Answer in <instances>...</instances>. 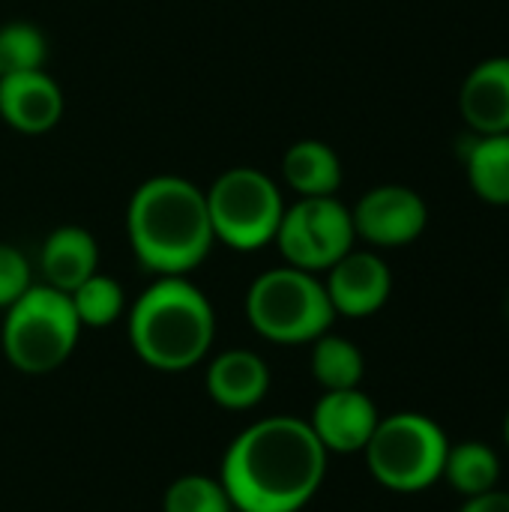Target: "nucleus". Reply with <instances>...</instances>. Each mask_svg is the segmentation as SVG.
Instances as JSON below:
<instances>
[{"label":"nucleus","instance_id":"obj_11","mask_svg":"<svg viewBox=\"0 0 509 512\" xmlns=\"http://www.w3.org/2000/svg\"><path fill=\"white\" fill-rule=\"evenodd\" d=\"M381 414L378 405L360 390H324V396L312 408V432L324 444L327 453H363L372 432L378 429Z\"/></svg>","mask_w":509,"mask_h":512},{"label":"nucleus","instance_id":"obj_20","mask_svg":"<svg viewBox=\"0 0 509 512\" xmlns=\"http://www.w3.org/2000/svg\"><path fill=\"white\" fill-rule=\"evenodd\" d=\"M72 309L81 321V327H111L120 321V315L126 312V291L114 276L105 273H93L90 279H84L72 294Z\"/></svg>","mask_w":509,"mask_h":512},{"label":"nucleus","instance_id":"obj_19","mask_svg":"<svg viewBox=\"0 0 509 512\" xmlns=\"http://www.w3.org/2000/svg\"><path fill=\"white\" fill-rule=\"evenodd\" d=\"M312 375L324 390H351L360 387L366 375L363 351L336 333H324L312 342Z\"/></svg>","mask_w":509,"mask_h":512},{"label":"nucleus","instance_id":"obj_26","mask_svg":"<svg viewBox=\"0 0 509 512\" xmlns=\"http://www.w3.org/2000/svg\"><path fill=\"white\" fill-rule=\"evenodd\" d=\"M507 318H509V297H507Z\"/></svg>","mask_w":509,"mask_h":512},{"label":"nucleus","instance_id":"obj_5","mask_svg":"<svg viewBox=\"0 0 509 512\" xmlns=\"http://www.w3.org/2000/svg\"><path fill=\"white\" fill-rule=\"evenodd\" d=\"M81 330L69 294L42 282L30 285V291L6 309L0 342L18 372L48 375L72 357Z\"/></svg>","mask_w":509,"mask_h":512},{"label":"nucleus","instance_id":"obj_13","mask_svg":"<svg viewBox=\"0 0 509 512\" xmlns=\"http://www.w3.org/2000/svg\"><path fill=\"white\" fill-rule=\"evenodd\" d=\"M459 111L474 135L509 132V54L489 57L465 75Z\"/></svg>","mask_w":509,"mask_h":512},{"label":"nucleus","instance_id":"obj_7","mask_svg":"<svg viewBox=\"0 0 509 512\" xmlns=\"http://www.w3.org/2000/svg\"><path fill=\"white\" fill-rule=\"evenodd\" d=\"M204 195L216 243L234 252H258L276 240L288 201L267 171L255 165L225 168Z\"/></svg>","mask_w":509,"mask_h":512},{"label":"nucleus","instance_id":"obj_3","mask_svg":"<svg viewBox=\"0 0 509 512\" xmlns=\"http://www.w3.org/2000/svg\"><path fill=\"white\" fill-rule=\"evenodd\" d=\"M129 342L156 372H186L216 339V312L189 276H156L129 306Z\"/></svg>","mask_w":509,"mask_h":512},{"label":"nucleus","instance_id":"obj_6","mask_svg":"<svg viewBox=\"0 0 509 512\" xmlns=\"http://www.w3.org/2000/svg\"><path fill=\"white\" fill-rule=\"evenodd\" d=\"M447 450L450 438L438 426V420L417 411H399L381 417L363 456L369 474L384 489L414 495L432 489L444 477Z\"/></svg>","mask_w":509,"mask_h":512},{"label":"nucleus","instance_id":"obj_21","mask_svg":"<svg viewBox=\"0 0 509 512\" xmlns=\"http://www.w3.org/2000/svg\"><path fill=\"white\" fill-rule=\"evenodd\" d=\"M48 63V36L39 24L15 18L0 24V78L36 72Z\"/></svg>","mask_w":509,"mask_h":512},{"label":"nucleus","instance_id":"obj_10","mask_svg":"<svg viewBox=\"0 0 509 512\" xmlns=\"http://www.w3.org/2000/svg\"><path fill=\"white\" fill-rule=\"evenodd\" d=\"M327 297L342 318H369L381 312L393 294V270L372 249H351L324 279Z\"/></svg>","mask_w":509,"mask_h":512},{"label":"nucleus","instance_id":"obj_24","mask_svg":"<svg viewBox=\"0 0 509 512\" xmlns=\"http://www.w3.org/2000/svg\"><path fill=\"white\" fill-rule=\"evenodd\" d=\"M459 512H509V492L504 489H489L483 495L465 498Z\"/></svg>","mask_w":509,"mask_h":512},{"label":"nucleus","instance_id":"obj_2","mask_svg":"<svg viewBox=\"0 0 509 512\" xmlns=\"http://www.w3.org/2000/svg\"><path fill=\"white\" fill-rule=\"evenodd\" d=\"M126 237L141 270L189 276L216 246L204 189L180 174L147 177L129 195Z\"/></svg>","mask_w":509,"mask_h":512},{"label":"nucleus","instance_id":"obj_17","mask_svg":"<svg viewBox=\"0 0 509 512\" xmlns=\"http://www.w3.org/2000/svg\"><path fill=\"white\" fill-rule=\"evenodd\" d=\"M462 159L474 195L492 207H509V132L471 135Z\"/></svg>","mask_w":509,"mask_h":512},{"label":"nucleus","instance_id":"obj_18","mask_svg":"<svg viewBox=\"0 0 509 512\" xmlns=\"http://www.w3.org/2000/svg\"><path fill=\"white\" fill-rule=\"evenodd\" d=\"M462 498L483 495L489 489H498L501 480V456L486 441H462L450 444L444 477Z\"/></svg>","mask_w":509,"mask_h":512},{"label":"nucleus","instance_id":"obj_1","mask_svg":"<svg viewBox=\"0 0 509 512\" xmlns=\"http://www.w3.org/2000/svg\"><path fill=\"white\" fill-rule=\"evenodd\" d=\"M327 450L300 417L246 426L225 450L219 483L240 512H300L327 477Z\"/></svg>","mask_w":509,"mask_h":512},{"label":"nucleus","instance_id":"obj_15","mask_svg":"<svg viewBox=\"0 0 509 512\" xmlns=\"http://www.w3.org/2000/svg\"><path fill=\"white\" fill-rule=\"evenodd\" d=\"M39 270L45 285L72 294L84 279L99 273V243L81 225L54 228L39 249Z\"/></svg>","mask_w":509,"mask_h":512},{"label":"nucleus","instance_id":"obj_9","mask_svg":"<svg viewBox=\"0 0 509 512\" xmlns=\"http://www.w3.org/2000/svg\"><path fill=\"white\" fill-rule=\"evenodd\" d=\"M357 240L372 249H399L423 237L429 225V204L423 195L402 183H381L363 192L351 207Z\"/></svg>","mask_w":509,"mask_h":512},{"label":"nucleus","instance_id":"obj_22","mask_svg":"<svg viewBox=\"0 0 509 512\" xmlns=\"http://www.w3.org/2000/svg\"><path fill=\"white\" fill-rule=\"evenodd\" d=\"M225 486L204 474H186L165 489L162 512H231Z\"/></svg>","mask_w":509,"mask_h":512},{"label":"nucleus","instance_id":"obj_23","mask_svg":"<svg viewBox=\"0 0 509 512\" xmlns=\"http://www.w3.org/2000/svg\"><path fill=\"white\" fill-rule=\"evenodd\" d=\"M33 285V270L27 255L12 246L0 243V309L6 312L18 297H24Z\"/></svg>","mask_w":509,"mask_h":512},{"label":"nucleus","instance_id":"obj_25","mask_svg":"<svg viewBox=\"0 0 509 512\" xmlns=\"http://www.w3.org/2000/svg\"><path fill=\"white\" fill-rule=\"evenodd\" d=\"M504 444H507V450H509V411H507V420H504Z\"/></svg>","mask_w":509,"mask_h":512},{"label":"nucleus","instance_id":"obj_12","mask_svg":"<svg viewBox=\"0 0 509 512\" xmlns=\"http://www.w3.org/2000/svg\"><path fill=\"white\" fill-rule=\"evenodd\" d=\"M63 90L45 72H18L0 78V120L21 135H45L63 120Z\"/></svg>","mask_w":509,"mask_h":512},{"label":"nucleus","instance_id":"obj_27","mask_svg":"<svg viewBox=\"0 0 509 512\" xmlns=\"http://www.w3.org/2000/svg\"><path fill=\"white\" fill-rule=\"evenodd\" d=\"M231 512H240V510H231Z\"/></svg>","mask_w":509,"mask_h":512},{"label":"nucleus","instance_id":"obj_4","mask_svg":"<svg viewBox=\"0 0 509 512\" xmlns=\"http://www.w3.org/2000/svg\"><path fill=\"white\" fill-rule=\"evenodd\" d=\"M252 330L276 345H312L330 333L336 309L318 273L282 264L255 276L246 294Z\"/></svg>","mask_w":509,"mask_h":512},{"label":"nucleus","instance_id":"obj_14","mask_svg":"<svg viewBox=\"0 0 509 512\" xmlns=\"http://www.w3.org/2000/svg\"><path fill=\"white\" fill-rule=\"evenodd\" d=\"M207 396L228 411H249L264 402L270 390V366L261 354L231 348L207 366Z\"/></svg>","mask_w":509,"mask_h":512},{"label":"nucleus","instance_id":"obj_16","mask_svg":"<svg viewBox=\"0 0 509 512\" xmlns=\"http://www.w3.org/2000/svg\"><path fill=\"white\" fill-rule=\"evenodd\" d=\"M282 180L297 198H327L339 192L345 168L327 141L300 138L282 153Z\"/></svg>","mask_w":509,"mask_h":512},{"label":"nucleus","instance_id":"obj_8","mask_svg":"<svg viewBox=\"0 0 509 512\" xmlns=\"http://www.w3.org/2000/svg\"><path fill=\"white\" fill-rule=\"evenodd\" d=\"M273 243L285 264L309 273H327L342 255L357 246L351 207L342 204L336 195L297 198L285 207Z\"/></svg>","mask_w":509,"mask_h":512}]
</instances>
